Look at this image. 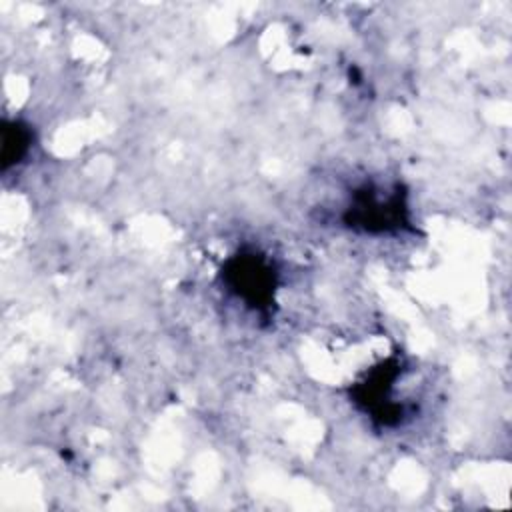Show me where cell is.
I'll return each mask as SVG.
<instances>
[{"label":"cell","instance_id":"cell-1","mask_svg":"<svg viewBox=\"0 0 512 512\" xmlns=\"http://www.w3.org/2000/svg\"><path fill=\"white\" fill-rule=\"evenodd\" d=\"M224 282L230 290L256 310H266L274 302L276 276L272 266L258 254H236L224 266Z\"/></svg>","mask_w":512,"mask_h":512},{"label":"cell","instance_id":"cell-2","mask_svg":"<svg viewBox=\"0 0 512 512\" xmlns=\"http://www.w3.org/2000/svg\"><path fill=\"white\" fill-rule=\"evenodd\" d=\"M406 220L404 194L396 190L394 194L380 198L376 190L364 188L356 192L352 206L348 208L346 222L350 226L362 228L366 232H384L402 226Z\"/></svg>","mask_w":512,"mask_h":512},{"label":"cell","instance_id":"cell-3","mask_svg":"<svg viewBox=\"0 0 512 512\" xmlns=\"http://www.w3.org/2000/svg\"><path fill=\"white\" fill-rule=\"evenodd\" d=\"M400 364L396 360H386L372 368L362 382L354 388V398L366 410L374 414L382 424H394L400 416V406L390 402V392L394 380L398 378Z\"/></svg>","mask_w":512,"mask_h":512},{"label":"cell","instance_id":"cell-4","mask_svg":"<svg viewBox=\"0 0 512 512\" xmlns=\"http://www.w3.org/2000/svg\"><path fill=\"white\" fill-rule=\"evenodd\" d=\"M32 134L22 122H8L2 128V164L4 168L20 162L30 148Z\"/></svg>","mask_w":512,"mask_h":512}]
</instances>
